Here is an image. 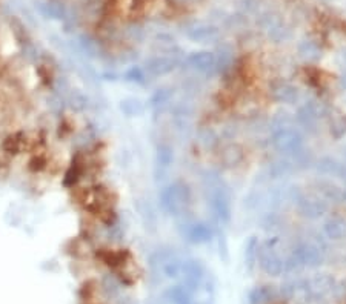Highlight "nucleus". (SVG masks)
<instances>
[{"label":"nucleus","instance_id":"nucleus-1","mask_svg":"<svg viewBox=\"0 0 346 304\" xmlns=\"http://www.w3.org/2000/svg\"><path fill=\"white\" fill-rule=\"evenodd\" d=\"M273 146L281 154H295L303 146V135L292 126L281 127L273 134Z\"/></svg>","mask_w":346,"mask_h":304},{"label":"nucleus","instance_id":"nucleus-2","mask_svg":"<svg viewBox=\"0 0 346 304\" xmlns=\"http://www.w3.org/2000/svg\"><path fill=\"white\" fill-rule=\"evenodd\" d=\"M257 264L260 269L270 277H280L285 272V261L277 253V250L268 243L259 246L257 252Z\"/></svg>","mask_w":346,"mask_h":304},{"label":"nucleus","instance_id":"nucleus-3","mask_svg":"<svg viewBox=\"0 0 346 304\" xmlns=\"http://www.w3.org/2000/svg\"><path fill=\"white\" fill-rule=\"evenodd\" d=\"M292 257L297 260V263L302 267H319L322 264V252L317 244L311 242L298 243L294 247Z\"/></svg>","mask_w":346,"mask_h":304},{"label":"nucleus","instance_id":"nucleus-4","mask_svg":"<svg viewBox=\"0 0 346 304\" xmlns=\"http://www.w3.org/2000/svg\"><path fill=\"white\" fill-rule=\"evenodd\" d=\"M295 201H297L298 212L308 218H312V220L319 218L326 211L325 201L316 195H298L295 198Z\"/></svg>","mask_w":346,"mask_h":304},{"label":"nucleus","instance_id":"nucleus-5","mask_svg":"<svg viewBox=\"0 0 346 304\" xmlns=\"http://www.w3.org/2000/svg\"><path fill=\"white\" fill-rule=\"evenodd\" d=\"M271 94H273L274 100H277L278 103L292 105L298 99V89L295 86H292L291 83H288V82L274 83L273 88H271Z\"/></svg>","mask_w":346,"mask_h":304},{"label":"nucleus","instance_id":"nucleus-6","mask_svg":"<svg viewBox=\"0 0 346 304\" xmlns=\"http://www.w3.org/2000/svg\"><path fill=\"white\" fill-rule=\"evenodd\" d=\"M278 298V292L274 286H259L248 295L249 304H274Z\"/></svg>","mask_w":346,"mask_h":304},{"label":"nucleus","instance_id":"nucleus-7","mask_svg":"<svg viewBox=\"0 0 346 304\" xmlns=\"http://www.w3.org/2000/svg\"><path fill=\"white\" fill-rule=\"evenodd\" d=\"M188 240L193 243H207L211 240L212 237V231L209 228L208 223H203V221H194L188 225Z\"/></svg>","mask_w":346,"mask_h":304},{"label":"nucleus","instance_id":"nucleus-8","mask_svg":"<svg viewBox=\"0 0 346 304\" xmlns=\"http://www.w3.org/2000/svg\"><path fill=\"white\" fill-rule=\"evenodd\" d=\"M190 60L193 63V66L203 74H209L217 69V60L209 53H197Z\"/></svg>","mask_w":346,"mask_h":304},{"label":"nucleus","instance_id":"nucleus-9","mask_svg":"<svg viewBox=\"0 0 346 304\" xmlns=\"http://www.w3.org/2000/svg\"><path fill=\"white\" fill-rule=\"evenodd\" d=\"M308 287H309V292L312 295L320 297V295L326 294L328 291L334 289V280L328 275H317L316 278L308 281Z\"/></svg>","mask_w":346,"mask_h":304},{"label":"nucleus","instance_id":"nucleus-10","mask_svg":"<svg viewBox=\"0 0 346 304\" xmlns=\"http://www.w3.org/2000/svg\"><path fill=\"white\" fill-rule=\"evenodd\" d=\"M243 160V149L239 145H229L222 152V162L228 168L237 166Z\"/></svg>","mask_w":346,"mask_h":304},{"label":"nucleus","instance_id":"nucleus-11","mask_svg":"<svg viewBox=\"0 0 346 304\" xmlns=\"http://www.w3.org/2000/svg\"><path fill=\"white\" fill-rule=\"evenodd\" d=\"M193 292L188 291L185 286H176L168 291L169 300L174 304H193Z\"/></svg>","mask_w":346,"mask_h":304},{"label":"nucleus","instance_id":"nucleus-12","mask_svg":"<svg viewBox=\"0 0 346 304\" xmlns=\"http://www.w3.org/2000/svg\"><path fill=\"white\" fill-rule=\"evenodd\" d=\"M325 234L329 237V238H333V240H339V237L342 235V223L337 220V218H331V220H328L325 223Z\"/></svg>","mask_w":346,"mask_h":304},{"label":"nucleus","instance_id":"nucleus-13","mask_svg":"<svg viewBox=\"0 0 346 304\" xmlns=\"http://www.w3.org/2000/svg\"><path fill=\"white\" fill-rule=\"evenodd\" d=\"M257 252H259V243L256 240H249V243L246 246V264L249 269H253L254 264L257 263Z\"/></svg>","mask_w":346,"mask_h":304},{"label":"nucleus","instance_id":"nucleus-14","mask_svg":"<svg viewBox=\"0 0 346 304\" xmlns=\"http://www.w3.org/2000/svg\"><path fill=\"white\" fill-rule=\"evenodd\" d=\"M291 169H292V165L289 162H283V160H280V162H274L271 165L270 172L274 179H277V177H281V175L291 172Z\"/></svg>","mask_w":346,"mask_h":304},{"label":"nucleus","instance_id":"nucleus-15","mask_svg":"<svg viewBox=\"0 0 346 304\" xmlns=\"http://www.w3.org/2000/svg\"><path fill=\"white\" fill-rule=\"evenodd\" d=\"M271 126H273V131H277V129H281V127H288V126H292V119L289 114L286 113H278L274 116L273 122H271Z\"/></svg>","mask_w":346,"mask_h":304}]
</instances>
